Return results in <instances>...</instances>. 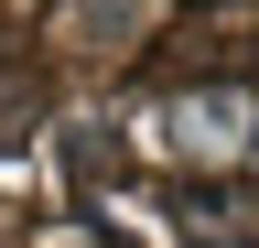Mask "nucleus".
<instances>
[{
    "label": "nucleus",
    "mask_w": 259,
    "mask_h": 248,
    "mask_svg": "<svg viewBox=\"0 0 259 248\" xmlns=\"http://www.w3.org/2000/svg\"><path fill=\"white\" fill-rule=\"evenodd\" d=\"M141 11H151V0H76V33H87V43H119Z\"/></svg>",
    "instance_id": "f257e3e1"
}]
</instances>
